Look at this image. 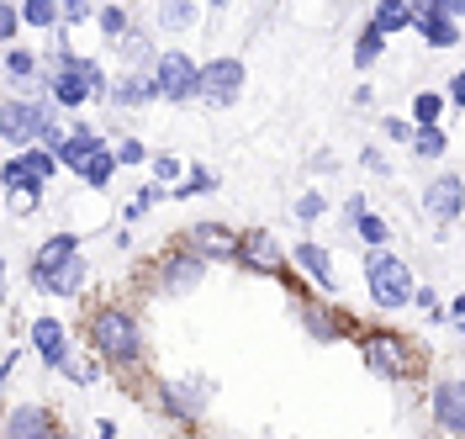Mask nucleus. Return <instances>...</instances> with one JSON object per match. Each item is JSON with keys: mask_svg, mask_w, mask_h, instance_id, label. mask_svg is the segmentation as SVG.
Instances as JSON below:
<instances>
[{"mask_svg": "<svg viewBox=\"0 0 465 439\" xmlns=\"http://www.w3.org/2000/svg\"><path fill=\"white\" fill-rule=\"evenodd\" d=\"M90 339H95V350L106 354V360H122V365H133L138 360V323L127 318L122 307H101L95 318H90Z\"/></svg>", "mask_w": 465, "mask_h": 439, "instance_id": "nucleus-1", "label": "nucleus"}, {"mask_svg": "<svg viewBox=\"0 0 465 439\" xmlns=\"http://www.w3.org/2000/svg\"><path fill=\"white\" fill-rule=\"evenodd\" d=\"M365 281H371L376 307H407V302H412V270H407L397 254L371 249V254H365Z\"/></svg>", "mask_w": 465, "mask_h": 439, "instance_id": "nucleus-2", "label": "nucleus"}, {"mask_svg": "<svg viewBox=\"0 0 465 439\" xmlns=\"http://www.w3.org/2000/svg\"><path fill=\"white\" fill-rule=\"evenodd\" d=\"M153 85H159L164 101H191V95H202V69L185 54H164L159 69H153Z\"/></svg>", "mask_w": 465, "mask_h": 439, "instance_id": "nucleus-3", "label": "nucleus"}, {"mask_svg": "<svg viewBox=\"0 0 465 439\" xmlns=\"http://www.w3.org/2000/svg\"><path fill=\"white\" fill-rule=\"evenodd\" d=\"M0 133H5V144H27L32 133H48L54 117H48V106H37V101H5L0 106Z\"/></svg>", "mask_w": 465, "mask_h": 439, "instance_id": "nucleus-4", "label": "nucleus"}, {"mask_svg": "<svg viewBox=\"0 0 465 439\" xmlns=\"http://www.w3.org/2000/svg\"><path fill=\"white\" fill-rule=\"evenodd\" d=\"M238 90H243V64L238 59H212L202 69V95L212 101V106H232Z\"/></svg>", "mask_w": 465, "mask_h": 439, "instance_id": "nucleus-5", "label": "nucleus"}, {"mask_svg": "<svg viewBox=\"0 0 465 439\" xmlns=\"http://www.w3.org/2000/svg\"><path fill=\"white\" fill-rule=\"evenodd\" d=\"M101 85V69L90 59H74V54H64V75L54 80V95L64 101V106H80L90 90Z\"/></svg>", "mask_w": 465, "mask_h": 439, "instance_id": "nucleus-6", "label": "nucleus"}, {"mask_svg": "<svg viewBox=\"0 0 465 439\" xmlns=\"http://www.w3.org/2000/svg\"><path fill=\"white\" fill-rule=\"evenodd\" d=\"M460 206H465V185L460 175H439L429 191H423V212L434 217V223H450V217H460Z\"/></svg>", "mask_w": 465, "mask_h": 439, "instance_id": "nucleus-7", "label": "nucleus"}, {"mask_svg": "<svg viewBox=\"0 0 465 439\" xmlns=\"http://www.w3.org/2000/svg\"><path fill=\"white\" fill-rule=\"evenodd\" d=\"M434 418L439 429L465 434V381H439L434 386Z\"/></svg>", "mask_w": 465, "mask_h": 439, "instance_id": "nucleus-8", "label": "nucleus"}, {"mask_svg": "<svg viewBox=\"0 0 465 439\" xmlns=\"http://www.w3.org/2000/svg\"><path fill=\"white\" fill-rule=\"evenodd\" d=\"M365 360H371V365H376L381 376H407V354H402V344H397V339H391V334H376V339H371V344H365Z\"/></svg>", "mask_w": 465, "mask_h": 439, "instance_id": "nucleus-9", "label": "nucleus"}, {"mask_svg": "<svg viewBox=\"0 0 465 439\" xmlns=\"http://www.w3.org/2000/svg\"><path fill=\"white\" fill-rule=\"evenodd\" d=\"M48 175H54V154H43V148H32L27 159L5 165V185H43Z\"/></svg>", "mask_w": 465, "mask_h": 439, "instance_id": "nucleus-10", "label": "nucleus"}, {"mask_svg": "<svg viewBox=\"0 0 465 439\" xmlns=\"http://www.w3.org/2000/svg\"><path fill=\"white\" fill-rule=\"evenodd\" d=\"M74 254H80V238H74V234H58V238H48V244L37 249V260H32V275L43 281V275H54L58 264H69Z\"/></svg>", "mask_w": 465, "mask_h": 439, "instance_id": "nucleus-11", "label": "nucleus"}, {"mask_svg": "<svg viewBox=\"0 0 465 439\" xmlns=\"http://www.w3.org/2000/svg\"><path fill=\"white\" fill-rule=\"evenodd\" d=\"M5 439H54V429H48V413H43V408H16V413H11V429H5Z\"/></svg>", "mask_w": 465, "mask_h": 439, "instance_id": "nucleus-12", "label": "nucleus"}, {"mask_svg": "<svg viewBox=\"0 0 465 439\" xmlns=\"http://www.w3.org/2000/svg\"><path fill=\"white\" fill-rule=\"evenodd\" d=\"M291 260L302 264V270H312V275H318V286L339 292V281H333V264H328V254H322L318 244H296V249H291Z\"/></svg>", "mask_w": 465, "mask_h": 439, "instance_id": "nucleus-13", "label": "nucleus"}, {"mask_svg": "<svg viewBox=\"0 0 465 439\" xmlns=\"http://www.w3.org/2000/svg\"><path fill=\"white\" fill-rule=\"evenodd\" d=\"M32 339H37V350H43V360H48V365H69V360H64V328H58L54 318H37V323H32Z\"/></svg>", "mask_w": 465, "mask_h": 439, "instance_id": "nucleus-14", "label": "nucleus"}, {"mask_svg": "<svg viewBox=\"0 0 465 439\" xmlns=\"http://www.w3.org/2000/svg\"><path fill=\"white\" fill-rule=\"evenodd\" d=\"M43 286H48V292H58V296H74L80 286H85V260L74 254L69 264H58L54 275H43Z\"/></svg>", "mask_w": 465, "mask_h": 439, "instance_id": "nucleus-15", "label": "nucleus"}, {"mask_svg": "<svg viewBox=\"0 0 465 439\" xmlns=\"http://www.w3.org/2000/svg\"><path fill=\"white\" fill-rule=\"evenodd\" d=\"M371 22H376L381 32H397V27H407V22H418V5H407V0H381Z\"/></svg>", "mask_w": 465, "mask_h": 439, "instance_id": "nucleus-16", "label": "nucleus"}, {"mask_svg": "<svg viewBox=\"0 0 465 439\" xmlns=\"http://www.w3.org/2000/svg\"><path fill=\"white\" fill-rule=\"evenodd\" d=\"M95 154H101V138H95V133H74L69 144L58 148V159H64V165H74V170H85Z\"/></svg>", "mask_w": 465, "mask_h": 439, "instance_id": "nucleus-17", "label": "nucleus"}, {"mask_svg": "<svg viewBox=\"0 0 465 439\" xmlns=\"http://www.w3.org/2000/svg\"><path fill=\"white\" fill-rule=\"evenodd\" d=\"M153 95H159V85H153V80H138V75H133V80H122V85L112 90L116 106H143V101H153Z\"/></svg>", "mask_w": 465, "mask_h": 439, "instance_id": "nucleus-18", "label": "nucleus"}, {"mask_svg": "<svg viewBox=\"0 0 465 439\" xmlns=\"http://www.w3.org/2000/svg\"><path fill=\"white\" fill-rule=\"evenodd\" d=\"M191 244H196V249H217V254H232V249H238V238L223 234V228H196Z\"/></svg>", "mask_w": 465, "mask_h": 439, "instance_id": "nucleus-19", "label": "nucleus"}, {"mask_svg": "<svg viewBox=\"0 0 465 439\" xmlns=\"http://www.w3.org/2000/svg\"><path fill=\"white\" fill-rule=\"evenodd\" d=\"M381 43H386V32H381L376 22H371V27L360 32V48H354V64L365 69V64H371V59H381Z\"/></svg>", "mask_w": 465, "mask_h": 439, "instance_id": "nucleus-20", "label": "nucleus"}, {"mask_svg": "<svg viewBox=\"0 0 465 439\" xmlns=\"http://www.w3.org/2000/svg\"><path fill=\"white\" fill-rule=\"evenodd\" d=\"M418 27H423V37H429L434 48H450V43H455V27H450L444 16H418Z\"/></svg>", "mask_w": 465, "mask_h": 439, "instance_id": "nucleus-21", "label": "nucleus"}, {"mask_svg": "<svg viewBox=\"0 0 465 439\" xmlns=\"http://www.w3.org/2000/svg\"><path fill=\"white\" fill-rule=\"evenodd\" d=\"M22 16H27L32 27H54L58 16H64V11H58L54 0H27V5H22Z\"/></svg>", "mask_w": 465, "mask_h": 439, "instance_id": "nucleus-22", "label": "nucleus"}, {"mask_svg": "<svg viewBox=\"0 0 465 439\" xmlns=\"http://www.w3.org/2000/svg\"><path fill=\"white\" fill-rule=\"evenodd\" d=\"M243 260H254L260 270H275V264H281V260H275V249H270V238H264V234H254L249 244H243Z\"/></svg>", "mask_w": 465, "mask_h": 439, "instance_id": "nucleus-23", "label": "nucleus"}, {"mask_svg": "<svg viewBox=\"0 0 465 439\" xmlns=\"http://www.w3.org/2000/svg\"><path fill=\"white\" fill-rule=\"evenodd\" d=\"M412 154H418V159H439V154H444V133H434V127H423V133L412 138Z\"/></svg>", "mask_w": 465, "mask_h": 439, "instance_id": "nucleus-24", "label": "nucleus"}, {"mask_svg": "<svg viewBox=\"0 0 465 439\" xmlns=\"http://www.w3.org/2000/svg\"><path fill=\"white\" fill-rule=\"evenodd\" d=\"M191 16H196L191 0H170V5H159V22H164V27H185Z\"/></svg>", "mask_w": 465, "mask_h": 439, "instance_id": "nucleus-25", "label": "nucleus"}, {"mask_svg": "<svg viewBox=\"0 0 465 439\" xmlns=\"http://www.w3.org/2000/svg\"><path fill=\"white\" fill-rule=\"evenodd\" d=\"M112 154H106V148H101V154H95V159H90L85 165V185H106V180H112Z\"/></svg>", "mask_w": 465, "mask_h": 439, "instance_id": "nucleus-26", "label": "nucleus"}, {"mask_svg": "<svg viewBox=\"0 0 465 439\" xmlns=\"http://www.w3.org/2000/svg\"><path fill=\"white\" fill-rule=\"evenodd\" d=\"M196 275H202V264H196V260H180L170 275H164V286H170V292H180V286H191Z\"/></svg>", "mask_w": 465, "mask_h": 439, "instance_id": "nucleus-27", "label": "nucleus"}, {"mask_svg": "<svg viewBox=\"0 0 465 439\" xmlns=\"http://www.w3.org/2000/svg\"><path fill=\"white\" fill-rule=\"evenodd\" d=\"M101 27H106V37H122V32H127V11L106 5V11H101Z\"/></svg>", "mask_w": 465, "mask_h": 439, "instance_id": "nucleus-28", "label": "nucleus"}, {"mask_svg": "<svg viewBox=\"0 0 465 439\" xmlns=\"http://www.w3.org/2000/svg\"><path fill=\"white\" fill-rule=\"evenodd\" d=\"M43 185H11V206H37Z\"/></svg>", "mask_w": 465, "mask_h": 439, "instance_id": "nucleus-29", "label": "nucleus"}, {"mask_svg": "<svg viewBox=\"0 0 465 439\" xmlns=\"http://www.w3.org/2000/svg\"><path fill=\"white\" fill-rule=\"evenodd\" d=\"M296 217H302V223H318L322 217V196H302V202H296Z\"/></svg>", "mask_w": 465, "mask_h": 439, "instance_id": "nucleus-30", "label": "nucleus"}, {"mask_svg": "<svg viewBox=\"0 0 465 439\" xmlns=\"http://www.w3.org/2000/svg\"><path fill=\"white\" fill-rule=\"evenodd\" d=\"M5 75H16V80H22V75H32V54H22V48H16V54L5 59Z\"/></svg>", "mask_w": 465, "mask_h": 439, "instance_id": "nucleus-31", "label": "nucleus"}, {"mask_svg": "<svg viewBox=\"0 0 465 439\" xmlns=\"http://www.w3.org/2000/svg\"><path fill=\"white\" fill-rule=\"evenodd\" d=\"M360 234L371 238V244H386V223L381 217H360Z\"/></svg>", "mask_w": 465, "mask_h": 439, "instance_id": "nucleus-32", "label": "nucleus"}, {"mask_svg": "<svg viewBox=\"0 0 465 439\" xmlns=\"http://www.w3.org/2000/svg\"><path fill=\"white\" fill-rule=\"evenodd\" d=\"M418 117H423V122L439 117V95H418Z\"/></svg>", "mask_w": 465, "mask_h": 439, "instance_id": "nucleus-33", "label": "nucleus"}, {"mask_svg": "<svg viewBox=\"0 0 465 439\" xmlns=\"http://www.w3.org/2000/svg\"><path fill=\"white\" fill-rule=\"evenodd\" d=\"M16 22H22V16L5 5V11H0V37H16Z\"/></svg>", "mask_w": 465, "mask_h": 439, "instance_id": "nucleus-34", "label": "nucleus"}, {"mask_svg": "<svg viewBox=\"0 0 465 439\" xmlns=\"http://www.w3.org/2000/svg\"><path fill=\"white\" fill-rule=\"evenodd\" d=\"M174 170H180V165H174L170 154H164V159H153V175H159V180H174Z\"/></svg>", "mask_w": 465, "mask_h": 439, "instance_id": "nucleus-35", "label": "nucleus"}, {"mask_svg": "<svg viewBox=\"0 0 465 439\" xmlns=\"http://www.w3.org/2000/svg\"><path fill=\"white\" fill-rule=\"evenodd\" d=\"M64 16H69V22H85L90 5H85V0H69V5H64Z\"/></svg>", "mask_w": 465, "mask_h": 439, "instance_id": "nucleus-36", "label": "nucleus"}, {"mask_svg": "<svg viewBox=\"0 0 465 439\" xmlns=\"http://www.w3.org/2000/svg\"><path fill=\"white\" fill-rule=\"evenodd\" d=\"M450 101H455V106H465V69L450 80Z\"/></svg>", "mask_w": 465, "mask_h": 439, "instance_id": "nucleus-37", "label": "nucleus"}, {"mask_svg": "<svg viewBox=\"0 0 465 439\" xmlns=\"http://www.w3.org/2000/svg\"><path fill=\"white\" fill-rule=\"evenodd\" d=\"M381 127H386L391 138H412V127H407V122H397V117H391V122H381Z\"/></svg>", "mask_w": 465, "mask_h": 439, "instance_id": "nucleus-38", "label": "nucleus"}]
</instances>
